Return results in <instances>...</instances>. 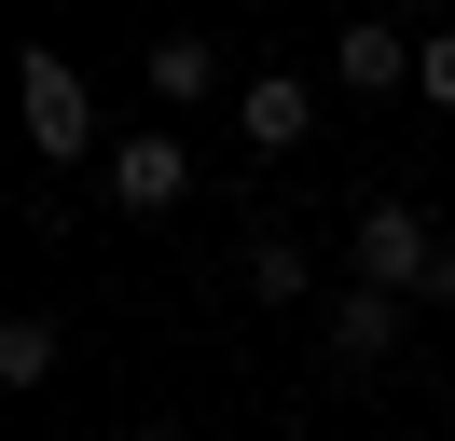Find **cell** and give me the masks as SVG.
Listing matches in <instances>:
<instances>
[{
	"instance_id": "1",
	"label": "cell",
	"mask_w": 455,
	"mask_h": 441,
	"mask_svg": "<svg viewBox=\"0 0 455 441\" xmlns=\"http://www.w3.org/2000/svg\"><path fill=\"white\" fill-rule=\"evenodd\" d=\"M14 110H28V152H42V165H84L97 97H84V69H69L56 42H28V55H14Z\"/></svg>"
},
{
	"instance_id": "2",
	"label": "cell",
	"mask_w": 455,
	"mask_h": 441,
	"mask_svg": "<svg viewBox=\"0 0 455 441\" xmlns=\"http://www.w3.org/2000/svg\"><path fill=\"white\" fill-rule=\"evenodd\" d=\"M345 262H359V290H400V303H414L427 276H442V220L387 193V207H359V235H345Z\"/></svg>"
},
{
	"instance_id": "3",
	"label": "cell",
	"mask_w": 455,
	"mask_h": 441,
	"mask_svg": "<svg viewBox=\"0 0 455 441\" xmlns=\"http://www.w3.org/2000/svg\"><path fill=\"white\" fill-rule=\"evenodd\" d=\"M111 207H124V220L194 207V152H180V138H111Z\"/></svg>"
},
{
	"instance_id": "4",
	"label": "cell",
	"mask_w": 455,
	"mask_h": 441,
	"mask_svg": "<svg viewBox=\"0 0 455 441\" xmlns=\"http://www.w3.org/2000/svg\"><path fill=\"white\" fill-rule=\"evenodd\" d=\"M400 331H414V303H400V290H331V303H317V345H331L345 373L400 358Z\"/></svg>"
},
{
	"instance_id": "5",
	"label": "cell",
	"mask_w": 455,
	"mask_h": 441,
	"mask_svg": "<svg viewBox=\"0 0 455 441\" xmlns=\"http://www.w3.org/2000/svg\"><path fill=\"white\" fill-rule=\"evenodd\" d=\"M331 83H345V97H400V83H414V28H400V14H359L331 42Z\"/></svg>"
},
{
	"instance_id": "6",
	"label": "cell",
	"mask_w": 455,
	"mask_h": 441,
	"mask_svg": "<svg viewBox=\"0 0 455 441\" xmlns=\"http://www.w3.org/2000/svg\"><path fill=\"white\" fill-rule=\"evenodd\" d=\"M304 124H317V97L290 69H262V83H235V138L249 152H304Z\"/></svg>"
},
{
	"instance_id": "7",
	"label": "cell",
	"mask_w": 455,
	"mask_h": 441,
	"mask_svg": "<svg viewBox=\"0 0 455 441\" xmlns=\"http://www.w3.org/2000/svg\"><path fill=\"white\" fill-rule=\"evenodd\" d=\"M139 83H152L166 110H207V97H221V42H207V28H166V42L139 55Z\"/></svg>"
},
{
	"instance_id": "8",
	"label": "cell",
	"mask_w": 455,
	"mask_h": 441,
	"mask_svg": "<svg viewBox=\"0 0 455 441\" xmlns=\"http://www.w3.org/2000/svg\"><path fill=\"white\" fill-rule=\"evenodd\" d=\"M249 290H262V303H317V248L262 220V235H249Z\"/></svg>"
},
{
	"instance_id": "9",
	"label": "cell",
	"mask_w": 455,
	"mask_h": 441,
	"mask_svg": "<svg viewBox=\"0 0 455 441\" xmlns=\"http://www.w3.org/2000/svg\"><path fill=\"white\" fill-rule=\"evenodd\" d=\"M42 373H56V317L28 303V317H0V386H42Z\"/></svg>"
},
{
	"instance_id": "10",
	"label": "cell",
	"mask_w": 455,
	"mask_h": 441,
	"mask_svg": "<svg viewBox=\"0 0 455 441\" xmlns=\"http://www.w3.org/2000/svg\"><path fill=\"white\" fill-rule=\"evenodd\" d=\"M414 97L455 110V28H427V42H414Z\"/></svg>"
},
{
	"instance_id": "11",
	"label": "cell",
	"mask_w": 455,
	"mask_h": 441,
	"mask_svg": "<svg viewBox=\"0 0 455 441\" xmlns=\"http://www.w3.org/2000/svg\"><path fill=\"white\" fill-rule=\"evenodd\" d=\"M427 303H455V235H442V276H427Z\"/></svg>"
},
{
	"instance_id": "12",
	"label": "cell",
	"mask_w": 455,
	"mask_h": 441,
	"mask_svg": "<svg viewBox=\"0 0 455 441\" xmlns=\"http://www.w3.org/2000/svg\"><path fill=\"white\" fill-rule=\"evenodd\" d=\"M124 441H180V428H124Z\"/></svg>"
},
{
	"instance_id": "13",
	"label": "cell",
	"mask_w": 455,
	"mask_h": 441,
	"mask_svg": "<svg viewBox=\"0 0 455 441\" xmlns=\"http://www.w3.org/2000/svg\"><path fill=\"white\" fill-rule=\"evenodd\" d=\"M414 14H427V0H414Z\"/></svg>"
}]
</instances>
